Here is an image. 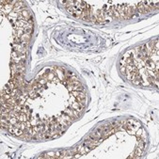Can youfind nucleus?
I'll list each match as a JSON object with an SVG mask.
<instances>
[{"label": "nucleus", "mask_w": 159, "mask_h": 159, "mask_svg": "<svg viewBox=\"0 0 159 159\" xmlns=\"http://www.w3.org/2000/svg\"><path fill=\"white\" fill-rule=\"evenodd\" d=\"M21 14H22V16L24 17V19L26 20V21H28L29 20V18H30L31 14L29 13V12H27V10H23V11H21Z\"/></svg>", "instance_id": "1"}]
</instances>
